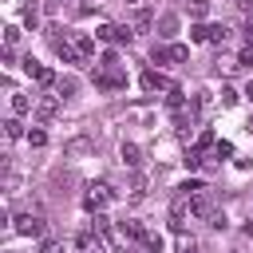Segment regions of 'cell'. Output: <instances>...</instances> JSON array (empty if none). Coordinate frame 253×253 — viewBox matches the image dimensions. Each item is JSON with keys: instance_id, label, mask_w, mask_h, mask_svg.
I'll list each match as a JSON object with an SVG mask.
<instances>
[{"instance_id": "cell-19", "label": "cell", "mask_w": 253, "mask_h": 253, "mask_svg": "<svg viewBox=\"0 0 253 253\" xmlns=\"http://www.w3.org/2000/svg\"><path fill=\"white\" fill-rule=\"evenodd\" d=\"M190 40H194V43H206V40H210V24H198V28H190Z\"/></svg>"}, {"instance_id": "cell-24", "label": "cell", "mask_w": 253, "mask_h": 253, "mask_svg": "<svg viewBox=\"0 0 253 253\" xmlns=\"http://www.w3.org/2000/svg\"><path fill=\"white\" fill-rule=\"evenodd\" d=\"M237 67H253V43H245V47H241V55H237Z\"/></svg>"}, {"instance_id": "cell-27", "label": "cell", "mask_w": 253, "mask_h": 253, "mask_svg": "<svg viewBox=\"0 0 253 253\" xmlns=\"http://www.w3.org/2000/svg\"><path fill=\"white\" fill-rule=\"evenodd\" d=\"M174 28H178V16H162V36H174Z\"/></svg>"}, {"instance_id": "cell-6", "label": "cell", "mask_w": 253, "mask_h": 253, "mask_svg": "<svg viewBox=\"0 0 253 253\" xmlns=\"http://www.w3.org/2000/svg\"><path fill=\"white\" fill-rule=\"evenodd\" d=\"M138 87H142V91H150V95H154V91H174V83H170L162 71H154V67H146V71L138 75Z\"/></svg>"}, {"instance_id": "cell-30", "label": "cell", "mask_w": 253, "mask_h": 253, "mask_svg": "<svg viewBox=\"0 0 253 253\" xmlns=\"http://www.w3.org/2000/svg\"><path fill=\"white\" fill-rule=\"evenodd\" d=\"M213 154H217V158H233V142H217Z\"/></svg>"}, {"instance_id": "cell-32", "label": "cell", "mask_w": 253, "mask_h": 253, "mask_svg": "<svg viewBox=\"0 0 253 253\" xmlns=\"http://www.w3.org/2000/svg\"><path fill=\"white\" fill-rule=\"evenodd\" d=\"M245 99H249V103H253V79H249V87H245Z\"/></svg>"}, {"instance_id": "cell-13", "label": "cell", "mask_w": 253, "mask_h": 253, "mask_svg": "<svg viewBox=\"0 0 253 253\" xmlns=\"http://www.w3.org/2000/svg\"><path fill=\"white\" fill-rule=\"evenodd\" d=\"M55 95H63V99H71L75 95V79H55V87H51Z\"/></svg>"}, {"instance_id": "cell-18", "label": "cell", "mask_w": 253, "mask_h": 253, "mask_svg": "<svg viewBox=\"0 0 253 253\" xmlns=\"http://www.w3.org/2000/svg\"><path fill=\"white\" fill-rule=\"evenodd\" d=\"M24 138H28V146H47V134H43L40 126H32V130H28Z\"/></svg>"}, {"instance_id": "cell-12", "label": "cell", "mask_w": 253, "mask_h": 253, "mask_svg": "<svg viewBox=\"0 0 253 253\" xmlns=\"http://www.w3.org/2000/svg\"><path fill=\"white\" fill-rule=\"evenodd\" d=\"M126 194H130V198H142V194H146V178H142V174H130V178H126Z\"/></svg>"}, {"instance_id": "cell-9", "label": "cell", "mask_w": 253, "mask_h": 253, "mask_svg": "<svg viewBox=\"0 0 253 253\" xmlns=\"http://www.w3.org/2000/svg\"><path fill=\"white\" fill-rule=\"evenodd\" d=\"M119 229H123L130 241H138V245H142V241H146V233H150V229H146L138 217H126V221H119Z\"/></svg>"}, {"instance_id": "cell-5", "label": "cell", "mask_w": 253, "mask_h": 253, "mask_svg": "<svg viewBox=\"0 0 253 253\" xmlns=\"http://www.w3.org/2000/svg\"><path fill=\"white\" fill-rule=\"evenodd\" d=\"M59 111H63V95H55V91H43V95L36 99V119H43V123H47V119H55Z\"/></svg>"}, {"instance_id": "cell-34", "label": "cell", "mask_w": 253, "mask_h": 253, "mask_svg": "<svg viewBox=\"0 0 253 253\" xmlns=\"http://www.w3.org/2000/svg\"><path fill=\"white\" fill-rule=\"evenodd\" d=\"M126 4H138V0H126Z\"/></svg>"}, {"instance_id": "cell-25", "label": "cell", "mask_w": 253, "mask_h": 253, "mask_svg": "<svg viewBox=\"0 0 253 253\" xmlns=\"http://www.w3.org/2000/svg\"><path fill=\"white\" fill-rule=\"evenodd\" d=\"M194 245H198V241H194L190 233H178V253H194Z\"/></svg>"}, {"instance_id": "cell-3", "label": "cell", "mask_w": 253, "mask_h": 253, "mask_svg": "<svg viewBox=\"0 0 253 253\" xmlns=\"http://www.w3.org/2000/svg\"><path fill=\"white\" fill-rule=\"evenodd\" d=\"M12 229L24 233V237H40V241H43V217H40V213H16V217H12Z\"/></svg>"}, {"instance_id": "cell-1", "label": "cell", "mask_w": 253, "mask_h": 253, "mask_svg": "<svg viewBox=\"0 0 253 253\" xmlns=\"http://www.w3.org/2000/svg\"><path fill=\"white\" fill-rule=\"evenodd\" d=\"M107 206H111V186H107V182H91V186L83 190V210L95 217V213H103Z\"/></svg>"}, {"instance_id": "cell-26", "label": "cell", "mask_w": 253, "mask_h": 253, "mask_svg": "<svg viewBox=\"0 0 253 253\" xmlns=\"http://www.w3.org/2000/svg\"><path fill=\"white\" fill-rule=\"evenodd\" d=\"M40 253H63V245H59L55 237H43V241H40Z\"/></svg>"}, {"instance_id": "cell-4", "label": "cell", "mask_w": 253, "mask_h": 253, "mask_svg": "<svg viewBox=\"0 0 253 253\" xmlns=\"http://www.w3.org/2000/svg\"><path fill=\"white\" fill-rule=\"evenodd\" d=\"M95 40H103V43H130L134 40V28H126V24H103L95 32Z\"/></svg>"}, {"instance_id": "cell-33", "label": "cell", "mask_w": 253, "mask_h": 253, "mask_svg": "<svg viewBox=\"0 0 253 253\" xmlns=\"http://www.w3.org/2000/svg\"><path fill=\"white\" fill-rule=\"evenodd\" d=\"M245 233H249V237H253V221H245Z\"/></svg>"}, {"instance_id": "cell-21", "label": "cell", "mask_w": 253, "mask_h": 253, "mask_svg": "<svg viewBox=\"0 0 253 253\" xmlns=\"http://www.w3.org/2000/svg\"><path fill=\"white\" fill-rule=\"evenodd\" d=\"M24 28H28V32H36V28H40V12H36V8H28V12H24Z\"/></svg>"}, {"instance_id": "cell-22", "label": "cell", "mask_w": 253, "mask_h": 253, "mask_svg": "<svg viewBox=\"0 0 253 253\" xmlns=\"http://www.w3.org/2000/svg\"><path fill=\"white\" fill-rule=\"evenodd\" d=\"M75 47H79V51H83V59H87V55L95 51V40H87V36H75Z\"/></svg>"}, {"instance_id": "cell-7", "label": "cell", "mask_w": 253, "mask_h": 253, "mask_svg": "<svg viewBox=\"0 0 253 253\" xmlns=\"http://www.w3.org/2000/svg\"><path fill=\"white\" fill-rule=\"evenodd\" d=\"M24 71H28V79H36L40 87H55V71H51V67H43V63H36L32 55L24 59Z\"/></svg>"}, {"instance_id": "cell-28", "label": "cell", "mask_w": 253, "mask_h": 253, "mask_svg": "<svg viewBox=\"0 0 253 253\" xmlns=\"http://www.w3.org/2000/svg\"><path fill=\"white\" fill-rule=\"evenodd\" d=\"M16 40H20V28H4V47H16Z\"/></svg>"}, {"instance_id": "cell-29", "label": "cell", "mask_w": 253, "mask_h": 253, "mask_svg": "<svg viewBox=\"0 0 253 253\" xmlns=\"http://www.w3.org/2000/svg\"><path fill=\"white\" fill-rule=\"evenodd\" d=\"M237 103V91L233 87H221V107H233Z\"/></svg>"}, {"instance_id": "cell-14", "label": "cell", "mask_w": 253, "mask_h": 253, "mask_svg": "<svg viewBox=\"0 0 253 253\" xmlns=\"http://www.w3.org/2000/svg\"><path fill=\"white\" fill-rule=\"evenodd\" d=\"M87 150H91L87 138H71V142H67V154H71V158H79V154H87Z\"/></svg>"}, {"instance_id": "cell-10", "label": "cell", "mask_w": 253, "mask_h": 253, "mask_svg": "<svg viewBox=\"0 0 253 253\" xmlns=\"http://www.w3.org/2000/svg\"><path fill=\"white\" fill-rule=\"evenodd\" d=\"M119 158H123V166H126V170H138V162H142V150H138L134 142H123V146H119Z\"/></svg>"}, {"instance_id": "cell-8", "label": "cell", "mask_w": 253, "mask_h": 253, "mask_svg": "<svg viewBox=\"0 0 253 253\" xmlns=\"http://www.w3.org/2000/svg\"><path fill=\"white\" fill-rule=\"evenodd\" d=\"M190 217H213V202H210V194H206V190L190 198Z\"/></svg>"}, {"instance_id": "cell-31", "label": "cell", "mask_w": 253, "mask_h": 253, "mask_svg": "<svg viewBox=\"0 0 253 253\" xmlns=\"http://www.w3.org/2000/svg\"><path fill=\"white\" fill-rule=\"evenodd\" d=\"M83 253H111V245H107V241H103V237H99V241H91V245H87V249H83Z\"/></svg>"}, {"instance_id": "cell-23", "label": "cell", "mask_w": 253, "mask_h": 253, "mask_svg": "<svg viewBox=\"0 0 253 253\" xmlns=\"http://www.w3.org/2000/svg\"><path fill=\"white\" fill-rule=\"evenodd\" d=\"M150 59H154L158 67H162V63H170V47H158V43H154V51H150Z\"/></svg>"}, {"instance_id": "cell-17", "label": "cell", "mask_w": 253, "mask_h": 253, "mask_svg": "<svg viewBox=\"0 0 253 253\" xmlns=\"http://www.w3.org/2000/svg\"><path fill=\"white\" fill-rule=\"evenodd\" d=\"M4 134H8V138H20V134H24V123H20L16 115H12V119L4 123Z\"/></svg>"}, {"instance_id": "cell-11", "label": "cell", "mask_w": 253, "mask_h": 253, "mask_svg": "<svg viewBox=\"0 0 253 253\" xmlns=\"http://www.w3.org/2000/svg\"><path fill=\"white\" fill-rule=\"evenodd\" d=\"M28 111H36V103H32L28 95H20V91H12V115L20 119V115H28Z\"/></svg>"}, {"instance_id": "cell-20", "label": "cell", "mask_w": 253, "mask_h": 253, "mask_svg": "<svg viewBox=\"0 0 253 253\" xmlns=\"http://www.w3.org/2000/svg\"><path fill=\"white\" fill-rule=\"evenodd\" d=\"M206 12H210L206 0H190V16H194V20H206Z\"/></svg>"}, {"instance_id": "cell-2", "label": "cell", "mask_w": 253, "mask_h": 253, "mask_svg": "<svg viewBox=\"0 0 253 253\" xmlns=\"http://www.w3.org/2000/svg\"><path fill=\"white\" fill-rule=\"evenodd\" d=\"M47 36H51V47H55V55H59L63 63H83V51L75 47V40H67V36H59L55 28H47Z\"/></svg>"}, {"instance_id": "cell-16", "label": "cell", "mask_w": 253, "mask_h": 253, "mask_svg": "<svg viewBox=\"0 0 253 253\" xmlns=\"http://www.w3.org/2000/svg\"><path fill=\"white\" fill-rule=\"evenodd\" d=\"M170 59H174V63H186V59H190V47H186V43H170Z\"/></svg>"}, {"instance_id": "cell-15", "label": "cell", "mask_w": 253, "mask_h": 253, "mask_svg": "<svg viewBox=\"0 0 253 253\" xmlns=\"http://www.w3.org/2000/svg\"><path fill=\"white\" fill-rule=\"evenodd\" d=\"M229 40V28H221V24H210V43H225Z\"/></svg>"}]
</instances>
